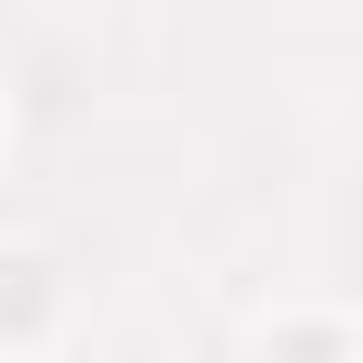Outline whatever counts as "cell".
Here are the masks:
<instances>
[{
	"label": "cell",
	"instance_id": "cell-1",
	"mask_svg": "<svg viewBox=\"0 0 363 363\" xmlns=\"http://www.w3.org/2000/svg\"><path fill=\"white\" fill-rule=\"evenodd\" d=\"M34 306H57V272L34 250H0V329H34Z\"/></svg>",
	"mask_w": 363,
	"mask_h": 363
},
{
	"label": "cell",
	"instance_id": "cell-2",
	"mask_svg": "<svg viewBox=\"0 0 363 363\" xmlns=\"http://www.w3.org/2000/svg\"><path fill=\"white\" fill-rule=\"evenodd\" d=\"M363 352V329H340V318H306V329H284V363H352Z\"/></svg>",
	"mask_w": 363,
	"mask_h": 363
}]
</instances>
